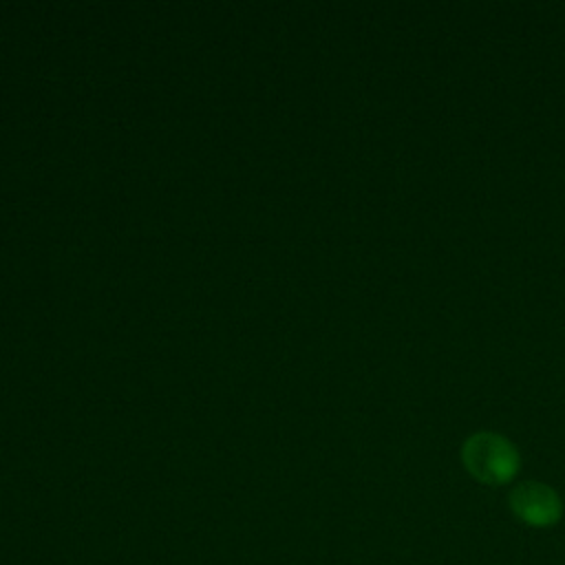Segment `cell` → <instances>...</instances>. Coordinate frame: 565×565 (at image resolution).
<instances>
[{
	"label": "cell",
	"mask_w": 565,
	"mask_h": 565,
	"mask_svg": "<svg viewBox=\"0 0 565 565\" xmlns=\"http://www.w3.org/2000/svg\"><path fill=\"white\" fill-rule=\"evenodd\" d=\"M461 461L466 470L481 483H508L519 470L516 446L492 430H479L461 444Z\"/></svg>",
	"instance_id": "cell-1"
},
{
	"label": "cell",
	"mask_w": 565,
	"mask_h": 565,
	"mask_svg": "<svg viewBox=\"0 0 565 565\" xmlns=\"http://www.w3.org/2000/svg\"><path fill=\"white\" fill-rule=\"evenodd\" d=\"M508 501L512 514L530 527H550L563 516L558 492L541 481H523L514 486Z\"/></svg>",
	"instance_id": "cell-2"
}]
</instances>
